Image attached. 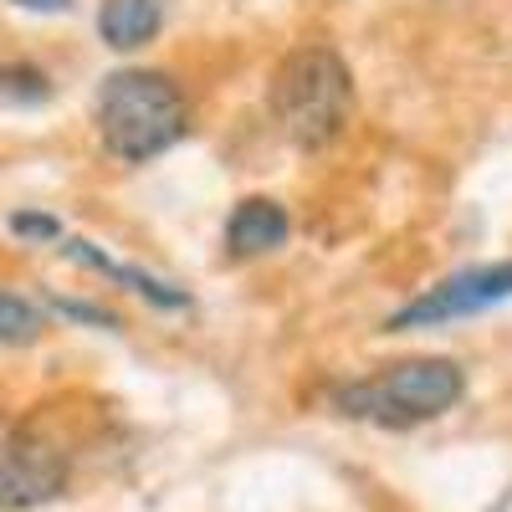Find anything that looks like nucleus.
I'll return each mask as SVG.
<instances>
[{"label":"nucleus","mask_w":512,"mask_h":512,"mask_svg":"<svg viewBox=\"0 0 512 512\" xmlns=\"http://www.w3.org/2000/svg\"><path fill=\"white\" fill-rule=\"evenodd\" d=\"M190 128L185 93L169 72L154 67H123L98 93V134L103 149L123 164H144L164 149H175Z\"/></svg>","instance_id":"f257e3e1"},{"label":"nucleus","mask_w":512,"mask_h":512,"mask_svg":"<svg viewBox=\"0 0 512 512\" xmlns=\"http://www.w3.org/2000/svg\"><path fill=\"white\" fill-rule=\"evenodd\" d=\"M354 113V77L328 47H303L272 72V118L297 149H323Z\"/></svg>","instance_id":"f03ea898"},{"label":"nucleus","mask_w":512,"mask_h":512,"mask_svg":"<svg viewBox=\"0 0 512 512\" xmlns=\"http://www.w3.org/2000/svg\"><path fill=\"white\" fill-rule=\"evenodd\" d=\"M461 395H466V369L456 359H441V354H420V359L390 364L379 379L344 384L333 400L354 420H374V425H390V431H405V425L441 420L446 410L461 405Z\"/></svg>","instance_id":"7ed1b4c3"},{"label":"nucleus","mask_w":512,"mask_h":512,"mask_svg":"<svg viewBox=\"0 0 512 512\" xmlns=\"http://www.w3.org/2000/svg\"><path fill=\"white\" fill-rule=\"evenodd\" d=\"M67 482H72V466L52 441L26 436V431L0 436V507L6 512L47 507L67 492Z\"/></svg>","instance_id":"20e7f679"},{"label":"nucleus","mask_w":512,"mask_h":512,"mask_svg":"<svg viewBox=\"0 0 512 512\" xmlns=\"http://www.w3.org/2000/svg\"><path fill=\"white\" fill-rule=\"evenodd\" d=\"M512 297V262H492V267H466L436 287H425L415 303H405L395 318H390V333H405V328H425V323H451V318H472V313H487L497 303Z\"/></svg>","instance_id":"39448f33"},{"label":"nucleus","mask_w":512,"mask_h":512,"mask_svg":"<svg viewBox=\"0 0 512 512\" xmlns=\"http://www.w3.org/2000/svg\"><path fill=\"white\" fill-rule=\"evenodd\" d=\"M287 236H292V216H287L277 200H267V195L241 200V205L231 210V221H226V246H231V256H267V251H277Z\"/></svg>","instance_id":"423d86ee"},{"label":"nucleus","mask_w":512,"mask_h":512,"mask_svg":"<svg viewBox=\"0 0 512 512\" xmlns=\"http://www.w3.org/2000/svg\"><path fill=\"white\" fill-rule=\"evenodd\" d=\"M164 26V0H103L98 11V36L113 52H134L154 41Z\"/></svg>","instance_id":"0eeeda50"},{"label":"nucleus","mask_w":512,"mask_h":512,"mask_svg":"<svg viewBox=\"0 0 512 512\" xmlns=\"http://www.w3.org/2000/svg\"><path fill=\"white\" fill-rule=\"evenodd\" d=\"M67 256H72V262H88V267L108 272V277H118V282H128L139 297H149L154 308H190V292H180L175 282H164V277H154V272H144V267L113 262V256H103L93 241H67Z\"/></svg>","instance_id":"6e6552de"},{"label":"nucleus","mask_w":512,"mask_h":512,"mask_svg":"<svg viewBox=\"0 0 512 512\" xmlns=\"http://www.w3.org/2000/svg\"><path fill=\"white\" fill-rule=\"evenodd\" d=\"M41 328H47V313L16 292H0V344H36Z\"/></svg>","instance_id":"1a4fd4ad"},{"label":"nucleus","mask_w":512,"mask_h":512,"mask_svg":"<svg viewBox=\"0 0 512 512\" xmlns=\"http://www.w3.org/2000/svg\"><path fill=\"white\" fill-rule=\"evenodd\" d=\"M0 98L21 103V108H36V103L52 98V82H47V72L31 67V62H6V67H0Z\"/></svg>","instance_id":"9d476101"},{"label":"nucleus","mask_w":512,"mask_h":512,"mask_svg":"<svg viewBox=\"0 0 512 512\" xmlns=\"http://www.w3.org/2000/svg\"><path fill=\"white\" fill-rule=\"evenodd\" d=\"M11 231L26 236V241H57V236H62L57 216H41V210H16V216H11Z\"/></svg>","instance_id":"9b49d317"},{"label":"nucleus","mask_w":512,"mask_h":512,"mask_svg":"<svg viewBox=\"0 0 512 512\" xmlns=\"http://www.w3.org/2000/svg\"><path fill=\"white\" fill-rule=\"evenodd\" d=\"M67 318H82V323H98V328H118V318L113 313H103V308H93V303H67V297H62V303H57Z\"/></svg>","instance_id":"f8f14e48"},{"label":"nucleus","mask_w":512,"mask_h":512,"mask_svg":"<svg viewBox=\"0 0 512 512\" xmlns=\"http://www.w3.org/2000/svg\"><path fill=\"white\" fill-rule=\"evenodd\" d=\"M21 11H41V16H57V11H67L72 0H16Z\"/></svg>","instance_id":"ddd939ff"}]
</instances>
